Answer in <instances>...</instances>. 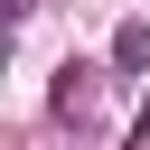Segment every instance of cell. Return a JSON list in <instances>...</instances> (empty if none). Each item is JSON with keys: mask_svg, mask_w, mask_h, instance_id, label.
Instances as JSON below:
<instances>
[{"mask_svg": "<svg viewBox=\"0 0 150 150\" xmlns=\"http://www.w3.org/2000/svg\"><path fill=\"white\" fill-rule=\"evenodd\" d=\"M94 84H103V75H94L84 56H66V66H56V112H66V122H75V112H94Z\"/></svg>", "mask_w": 150, "mask_h": 150, "instance_id": "cell-1", "label": "cell"}, {"mask_svg": "<svg viewBox=\"0 0 150 150\" xmlns=\"http://www.w3.org/2000/svg\"><path fill=\"white\" fill-rule=\"evenodd\" d=\"M112 66L122 75H150V19H122L112 28Z\"/></svg>", "mask_w": 150, "mask_h": 150, "instance_id": "cell-2", "label": "cell"}, {"mask_svg": "<svg viewBox=\"0 0 150 150\" xmlns=\"http://www.w3.org/2000/svg\"><path fill=\"white\" fill-rule=\"evenodd\" d=\"M131 150H150V103H141V122H131Z\"/></svg>", "mask_w": 150, "mask_h": 150, "instance_id": "cell-3", "label": "cell"}]
</instances>
